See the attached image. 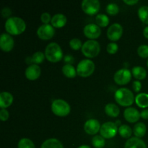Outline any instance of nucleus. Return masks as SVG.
I'll use <instances>...</instances> for the list:
<instances>
[{
	"mask_svg": "<svg viewBox=\"0 0 148 148\" xmlns=\"http://www.w3.org/2000/svg\"><path fill=\"white\" fill-rule=\"evenodd\" d=\"M26 28V24L24 20L18 17H12L7 20L5 23V29L10 35L21 34Z\"/></svg>",
	"mask_w": 148,
	"mask_h": 148,
	"instance_id": "nucleus-1",
	"label": "nucleus"
},
{
	"mask_svg": "<svg viewBox=\"0 0 148 148\" xmlns=\"http://www.w3.org/2000/svg\"><path fill=\"white\" fill-rule=\"evenodd\" d=\"M116 101L122 106H130L134 102V94L127 88H122L117 90L114 95Z\"/></svg>",
	"mask_w": 148,
	"mask_h": 148,
	"instance_id": "nucleus-2",
	"label": "nucleus"
},
{
	"mask_svg": "<svg viewBox=\"0 0 148 148\" xmlns=\"http://www.w3.org/2000/svg\"><path fill=\"white\" fill-rule=\"evenodd\" d=\"M45 56L51 62H58L63 58L62 48L58 43H50L45 49Z\"/></svg>",
	"mask_w": 148,
	"mask_h": 148,
	"instance_id": "nucleus-3",
	"label": "nucleus"
},
{
	"mask_svg": "<svg viewBox=\"0 0 148 148\" xmlns=\"http://www.w3.org/2000/svg\"><path fill=\"white\" fill-rule=\"evenodd\" d=\"M101 51L99 43L96 40H88L84 43L82 47V52L88 58H93L98 55Z\"/></svg>",
	"mask_w": 148,
	"mask_h": 148,
	"instance_id": "nucleus-4",
	"label": "nucleus"
},
{
	"mask_svg": "<svg viewBox=\"0 0 148 148\" xmlns=\"http://www.w3.org/2000/svg\"><path fill=\"white\" fill-rule=\"evenodd\" d=\"M77 73L82 77H89L95 70V64L90 59H83L79 62L77 66Z\"/></svg>",
	"mask_w": 148,
	"mask_h": 148,
	"instance_id": "nucleus-5",
	"label": "nucleus"
},
{
	"mask_svg": "<svg viewBox=\"0 0 148 148\" xmlns=\"http://www.w3.org/2000/svg\"><path fill=\"white\" fill-rule=\"evenodd\" d=\"M51 110L58 116H66L70 112V106L62 99H56L51 104Z\"/></svg>",
	"mask_w": 148,
	"mask_h": 148,
	"instance_id": "nucleus-6",
	"label": "nucleus"
},
{
	"mask_svg": "<svg viewBox=\"0 0 148 148\" xmlns=\"http://www.w3.org/2000/svg\"><path fill=\"white\" fill-rule=\"evenodd\" d=\"M117 131H118L117 126L116 125L115 123L111 122V121L104 123L101 126V130H100L101 135L106 139L113 138L114 137H115Z\"/></svg>",
	"mask_w": 148,
	"mask_h": 148,
	"instance_id": "nucleus-7",
	"label": "nucleus"
},
{
	"mask_svg": "<svg viewBox=\"0 0 148 148\" xmlns=\"http://www.w3.org/2000/svg\"><path fill=\"white\" fill-rule=\"evenodd\" d=\"M99 1L98 0H84L82 2V9L88 14H95L100 10Z\"/></svg>",
	"mask_w": 148,
	"mask_h": 148,
	"instance_id": "nucleus-8",
	"label": "nucleus"
},
{
	"mask_svg": "<svg viewBox=\"0 0 148 148\" xmlns=\"http://www.w3.org/2000/svg\"><path fill=\"white\" fill-rule=\"evenodd\" d=\"M55 34V29L51 25L43 24L38 28L37 35L42 40H49Z\"/></svg>",
	"mask_w": 148,
	"mask_h": 148,
	"instance_id": "nucleus-9",
	"label": "nucleus"
},
{
	"mask_svg": "<svg viewBox=\"0 0 148 148\" xmlns=\"http://www.w3.org/2000/svg\"><path fill=\"white\" fill-rule=\"evenodd\" d=\"M114 81L118 85H126L132 79V73L129 69H121L114 74Z\"/></svg>",
	"mask_w": 148,
	"mask_h": 148,
	"instance_id": "nucleus-10",
	"label": "nucleus"
},
{
	"mask_svg": "<svg viewBox=\"0 0 148 148\" xmlns=\"http://www.w3.org/2000/svg\"><path fill=\"white\" fill-rule=\"evenodd\" d=\"M123 33V27L119 23H114L108 27L107 30V36L113 41L119 40Z\"/></svg>",
	"mask_w": 148,
	"mask_h": 148,
	"instance_id": "nucleus-11",
	"label": "nucleus"
},
{
	"mask_svg": "<svg viewBox=\"0 0 148 148\" xmlns=\"http://www.w3.org/2000/svg\"><path fill=\"white\" fill-rule=\"evenodd\" d=\"M84 34L89 38L95 39L99 37L101 34V30L99 26L94 23H90L84 27Z\"/></svg>",
	"mask_w": 148,
	"mask_h": 148,
	"instance_id": "nucleus-12",
	"label": "nucleus"
},
{
	"mask_svg": "<svg viewBox=\"0 0 148 148\" xmlns=\"http://www.w3.org/2000/svg\"><path fill=\"white\" fill-rule=\"evenodd\" d=\"M14 39L9 33H2L0 38V48L5 52H9L13 49Z\"/></svg>",
	"mask_w": 148,
	"mask_h": 148,
	"instance_id": "nucleus-13",
	"label": "nucleus"
},
{
	"mask_svg": "<svg viewBox=\"0 0 148 148\" xmlns=\"http://www.w3.org/2000/svg\"><path fill=\"white\" fill-rule=\"evenodd\" d=\"M101 124L98 120L91 119L88 120L85 123L84 130H85V132L88 133V134L92 135V134H95L96 133H98V131L101 130Z\"/></svg>",
	"mask_w": 148,
	"mask_h": 148,
	"instance_id": "nucleus-14",
	"label": "nucleus"
},
{
	"mask_svg": "<svg viewBox=\"0 0 148 148\" xmlns=\"http://www.w3.org/2000/svg\"><path fill=\"white\" fill-rule=\"evenodd\" d=\"M41 70L40 67L37 64L29 65L25 69V76L30 80H35L40 77Z\"/></svg>",
	"mask_w": 148,
	"mask_h": 148,
	"instance_id": "nucleus-15",
	"label": "nucleus"
},
{
	"mask_svg": "<svg viewBox=\"0 0 148 148\" xmlns=\"http://www.w3.org/2000/svg\"><path fill=\"white\" fill-rule=\"evenodd\" d=\"M124 116L126 120L130 123H134L140 119V114L135 108H127L124 110Z\"/></svg>",
	"mask_w": 148,
	"mask_h": 148,
	"instance_id": "nucleus-16",
	"label": "nucleus"
},
{
	"mask_svg": "<svg viewBox=\"0 0 148 148\" xmlns=\"http://www.w3.org/2000/svg\"><path fill=\"white\" fill-rule=\"evenodd\" d=\"M46 58L45 53L41 51H37L33 53L31 56H28L26 58L25 62L27 64H41Z\"/></svg>",
	"mask_w": 148,
	"mask_h": 148,
	"instance_id": "nucleus-17",
	"label": "nucleus"
},
{
	"mask_svg": "<svg viewBox=\"0 0 148 148\" xmlns=\"http://www.w3.org/2000/svg\"><path fill=\"white\" fill-rule=\"evenodd\" d=\"M124 148H147L145 143L138 137H132L126 142Z\"/></svg>",
	"mask_w": 148,
	"mask_h": 148,
	"instance_id": "nucleus-18",
	"label": "nucleus"
},
{
	"mask_svg": "<svg viewBox=\"0 0 148 148\" xmlns=\"http://www.w3.org/2000/svg\"><path fill=\"white\" fill-rule=\"evenodd\" d=\"M13 102V96L10 92H2L0 94V107L6 108L10 106Z\"/></svg>",
	"mask_w": 148,
	"mask_h": 148,
	"instance_id": "nucleus-19",
	"label": "nucleus"
},
{
	"mask_svg": "<svg viewBox=\"0 0 148 148\" xmlns=\"http://www.w3.org/2000/svg\"><path fill=\"white\" fill-rule=\"evenodd\" d=\"M66 17L63 14H56L52 17L51 25L54 27H62L66 25Z\"/></svg>",
	"mask_w": 148,
	"mask_h": 148,
	"instance_id": "nucleus-20",
	"label": "nucleus"
},
{
	"mask_svg": "<svg viewBox=\"0 0 148 148\" xmlns=\"http://www.w3.org/2000/svg\"><path fill=\"white\" fill-rule=\"evenodd\" d=\"M105 112L111 117H117L119 115V108L114 103H108L105 106Z\"/></svg>",
	"mask_w": 148,
	"mask_h": 148,
	"instance_id": "nucleus-21",
	"label": "nucleus"
},
{
	"mask_svg": "<svg viewBox=\"0 0 148 148\" xmlns=\"http://www.w3.org/2000/svg\"><path fill=\"white\" fill-rule=\"evenodd\" d=\"M41 148H64L62 143L57 139L51 138L42 144Z\"/></svg>",
	"mask_w": 148,
	"mask_h": 148,
	"instance_id": "nucleus-22",
	"label": "nucleus"
},
{
	"mask_svg": "<svg viewBox=\"0 0 148 148\" xmlns=\"http://www.w3.org/2000/svg\"><path fill=\"white\" fill-rule=\"evenodd\" d=\"M135 101L137 105L140 108H147L148 107V94L144 92L138 94L136 96Z\"/></svg>",
	"mask_w": 148,
	"mask_h": 148,
	"instance_id": "nucleus-23",
	"label": "nucleus"
},
{
	"mask_svg": "<svg viewBox=\"0 0 148 148\" xmlns=\"http://www.w3.org/2000/svg\"><path fill=\"white\" fill-rule=\"evenodd\" d=\"M146 130H147V129H146L145 124L143 122H139L136 124L134 125V129H133L134 135L138 138L144 137L146 133Z\"/></svg>",
	"mask_w": 148,
	"mask_h": 148,
	"instance_id": "nucleus-24",
	"label": "nucleus"
},
{
	"mask_svg": "<svg viewBox=\"0 0 148 148\" xmlns=\"http://www.w3.org/2000/svg\"><path fill=\"white\" fill-rule=\"evenodd\" d=\"M62 72L64 75L69 78L75 77L77 75V69L72 64H65L62 67Z\"/></svg>",
	"mask_w": 148,
	"mask_h": 148,
	"instance_id": "nucleus-25",
	"label": "nucleus"
},
{
	"mask_svg": "<svg viewBox=\"0 0 148 148\" xmlns=\"http://www.w3.org/2000/svg\"><path fill=\"white\" fill-rule=\"evenodd\" d=\"M132 74L133 76L138 79H144L147 76V72L145 69L142 66H134L132 69Z\"/></svg>",
	"mask_w": 148,
	"mask_h": 148,
	"instance_id": "nucleus-26",
	"label": "nucleus"
},
{
	"mask_svg": "<svg viewBox=\"0 0 148 148\" xmlns=\"http://www.w3.org/2000/svg\"><path fill=\"white\" fill-rule=\"evenodd\" d=\"M119 133L120 136L124 138H129L131 137L132 134V130L130 126L123 124V125L120 126L119 128Z\"/></svg>",
	"mask_w": 148,
	"mask_h": 148,
	"instance_id": "nucleus-27",
	"label": "nucleus"
},
{
	"mask_svg": "<svg viewBox=\"0 0 148 148\" xmlns=\"http://www.w3.org/2000/svg\"><path fill=\"white\" fill-rule=\"evenodd\" d=\"M140 19L145 24L148 25V6H143L138 10Z\"/></svg>",
	"mask_w": 148,
	"mask_h": 148,
	"instance_id": "nucleus-28",
	"label": "nucleus"
},
{
	"mask_svg": "<svg viewBox=\"0 0 148 148\" xmlns=\"http://www.w3.org/2000/svg\"><path fill=\"white\" fill-rule=\"evenodd\" d=\"M97 25L101 27H106L109 23V18L104 14H98L95 17Z\"/></svg>",
	"mask_w": 148,
	"mask_h": 148,
	"instance_id": "nucleus-29",
	"label": "nucleus"
},
{
	"mask_svg": "<svg viewBox=\"0 0 148 148\" xmlns=\"http://www.w3.org/2000/svg\"><path fill=\"white\" fill-rule=\"evenodd\" d=\"M92 144L95 148H103L105 146V140L102 136L95 135L92 137Z\"/></svg>",
	"mask_w": 148,
	"mask_h": 148,
	"instance_id": "nucleus-30",
	"label": "nucleus"
},
{
	"mask_svg": "<svg viewBox=\"0 0 148 148\" xmlns=\"http://www.w3.org/2000/svg\"><path fill=\"white\" fill-rule=\"evenodd\" d=\"M18 148H35V145L28 138H23L19 141Z\"/></svg>",
	"mask_w": 148,
	"mask_h": 148,
	"instance_id": "nucleus-31",
	"label": "nucleus"
},
{
	"mask_svg": "<svg viewBox=\"0 0 148 148\" xmlns=\"http://www.w3.org/2000/svg\"><path fill=\"white\" fill-rule=\"evenodd\" d=\"M119 11V7L116 4H114V3H111V4H108L106 7V12L109 14L111 15H115Z\"/></svg>",
	"mask_w": 148,
	"mask_h": 148,
	"instance_id": "nucleus-32",
	"label": "nucleus"
},
{
	"mask_svg": "<svg viewBox=\"0 0 148 148\" xmlns=\"http://www.w3.org/2000/svg\"><path fill=\"white\" fill-rule=\"evenodd\" d=\"M137 53L139 56L142 58L148 57V46L147 45H141L137 49Z\"/></svg>",
	"mask_w": 148,
	"mask_h": 148,
	"instance_id": "nucleus-33",
	"label": "nucleus"
},
{
	"mask_svg": "<svg viewBox=\"0 0 148 148\" xmlns=\"http://www.w3.org/2000/svg\"><path fill=\"white\" fill-rule=\"evenodd\" d=\"M69 46L74 50H78L82 47V42L79 38H73L69 41Z\"/></svg>",
	"mask_w": 148,
	"mask_h": 148,
	"instance_id": "nucleus-34",
	"label": "nucleus"
},
{
	"mask_svg": "<svg viewBox=\"0 0 148 148\" xmlns=\"http://www.w3.org/2000/svg\"><path fill=\"white\" fill-rule=\"evenodd\" d=\"M106 49L107 51H108V53H111V54H114V53H116L117 51H118L119 46L116 43L112 42V43H110L107 45Z\"/></svg>",
	"mask_w": 148,
	"mask_h": 148,
	"instance_id": "nucleus-35",
	"label": "nucleus"
},
{
	"mask_svg": "<svg viewBox=\"0 0 148 148\" xmlns=\"http://www.w3.org/2000/svg\"><path fill=\"white\" fill-rule=\"evenodd\" d=\"M52 17H51L50 14L48 12H43L40 16V20L44 24H49L50 21H51Z\"/></svg>",
	"mask_w": 148,
	"mask_h": 148,
	"instance_id": "nucleus-36",
	"label": "nucleus"
},
{
	"mask_svg": "<svg viewBox=\"0 0 148 148\" xmlns=\"http://www.w3.org/2000/svg\"><path fill=\"white\" fill-rule=\"evenodd\" d=\"M9 118V112L5 109V108H1L0 111V119L1 121H5L8 119Z\"/></svg>",
	"mask_w": 148,
	"mask_h": 148,
	"instance_id": "nucleus-37",
	"label": "nucleus"
},
{
	"mask_svg": "<svg viewBox=\"0 0 148 148\" xmlns=\"http://www.w3.org/2000/svg\"><path fill=\"white\" fill-rule=\"evenodd\" d=\"M12 14V10L10 7H5L2 9L1 10V15L3 16V17L6 18V17H10ZM10 18V17H9Z\"/></svg>",
	"mask_w": 148,
	"mask_h": 148,
	"instance_id": "nucleus-38",
	"label": "nucleus"
},
{
	"mask_svg": "<svg viewBox=\"0 0 148 148\" xmlns=\"http://www.w3.org/2000/svg\"><path fill=\"white\" fill-rule=\"evenodd\" d=\"M132 88L134 92H137L141 90L142 88V84L140 81H134L132 84Z\"/></svg>",
	"mask_w": 148,
	"mask_h": 148,
	"instance_id": "nucleus-39",
	"label": "nucleus"
},
{
	"mask_svg": "<svg viewBox=\"0 0 148 148\" xmlns=\"http://www.w3.org/2000/svg\"><path fill=\"white\" fill-rule=\"evenodd\" d=\"M64 60L66 62V64H71L73 63L75 59H74L73 56H71V55H66L64 58Z\"/></svg>",
	"mask_w": 148,
	"mask_h": 148,
	"instance_id": "nucleus-40",
	"label": "nucleus"
},
{
	"mask_svg": "<svg viewBox=\"0 0 148 148\" xmlns=\"http://www.w3.org/2000/svg\"><path fill=\"white\" fill-rule=\"evenodd\" d=\"M140 116L144 119H148V109H144L140 113Z\"/></svg>",
	"mask_w": 148,
	"mask_h": 148,
	"instance_id": "nucleus-41",
	"label": "nucleus"
},
{
	"mask_svg": "<svg viewBox=\"0 0 148 148\" xmlns=\"http://www.w3.org/2000/svg\"><path fill=\"white\" fill-rule=\"evenodd\" d=\"M124 2L128 5H133L138 2V0H124Z\"/></svg>",
	"mask_w": 148,
	"mask_h": 148,
	"instance_id": "nucleus-42",
	"label": "nucleus"
},
{
	"mask_svg": "<svg viewBox=\"0 0 148 148\" xmlns=\"http://www.w3.org/2000/svg\"><path fill=\"white\" fill-rule=\"evenodd\" d=\"M143 35L146 38L148 39V26L145 27L144 30H143Z\"/></svg>",
	"mask_w": 148,
	"mask_h": 148,
	"instance_id": "nucleus-43",
	"label": "nucleus"
},
{
	"mask_svg": "<svg viewBox=\"0 0 148 148\" xmlns=\"http://www.w3.org/2000/svg\"><path fill=\"white\" fill-rule=\"evenodd\" d=\"M78 148H90V147H89L88 145H84L79 146V147Z\"/></svg>",
	"mask_w": 148,
	"mask_h": 148,
	"instance_id": "nucleus-44",
	"label": "nucleus"
},
{
	"mask_svg": "<svg viewBox=\"0 0 148 148\" xmlns=\"http://www.w3.org/2000/svg\"><path fill=\"white\" fill-rule=\"evenodd\" d=\"M115 124H116V126L120 125V121H119V120H117V121H116ZM120 126H121V125H120ZM120 126H119V127H120Z\"/></svg>",
	"mask_w": 148,
	"mask_h": 148,
	"instance_id": "nucleus-45",
	"label": "nucleus"
},
{
	"mask_svg": "<svg viewBox=\"0 0 148 148\" xmlns=\"http://www.w3.org/2000/svg\"><path fill=\"white\" fill-rule=\"evenodd\" d=\"M147 66H148V60H147Z\"/></svg>",
	"mask_w": 148,
	"mask_h": 148,
	"instance_id": "nucleus-46",
	"label": "nucleus"
}]
</instances>
